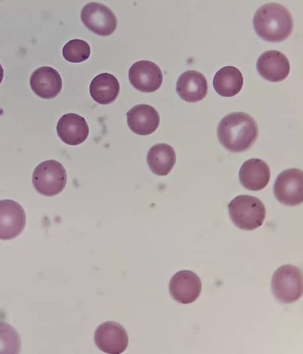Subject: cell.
Here are the masks:
<instances>
[{
	"instance_id": "obj_13",
	"label": "cell",
	"mask_w": 303,
	"mask_h": 354,
	"mask_svg": "<svg viewBox=\"0 0 303 354\" xmlns=\"http://www.w3.org/2000/svg\"><path fill=\"white\" fill-rule=\"evenodd\" d=\"M30 84L34 93L44 99L56 97L62 88L59 73L50 66H42L36 69L30 76Z\"/></svg>"
},
{
	"instance_id": "obj_12",
	"label": "cell",
	"mask_w": 303,
	"mask_h": 354,
	"mask_svg": "<svg viewBox=\"0 0 303 354\" xmlns=\"http://www.w3.org/2000/svg\"><path fill=\"white\" fill-rule=\"evenodd\" d=\"M257 70L264 79L276 82L284 80L290 71L287 57L278 50L263 53L257 61Z\"/></svg>"
},
{
	"instance_id": "obj_3",
	"label": "cell",
	"mask_w": 303,
	"mask_h": 354,
	"mask_svg": "<svg viewBox=\"0 0 303 354\" xmlns=\"http://www.w3.org/2000/svg\"><path fill=\"white\" fill-rule=\"evenodd\" d=\"M229 216L233 223L239 228L253 230L260 227L265 218L266 209L257 198L240 195L228 204Z\"/></svg>"
},
{
	"instance_id": "obj_16",
	"label": "cell",
	"mask_w": 303,
	"mask_h": 354,
	"mask_svg": "<svg viewBox=\"0 0 303 354\" xmlns=\"http://www.w3.org/2000/svg\"><path fill=\"white\" fill-rule=\"evenodd\" d=\"M239 177L241 184L247 189L259 191L269 182L271 171L268 165L262 160L251 158L240 167Z\"/></svg>"
},
{
	"instance_id": "obj_15",
	"label": "cell",
	"mask_w": 303,
	"mask_h": 354,
	"mask_svg": "<svg viewBox=\"0 0 303 354\" xmlns=\"http://www.w3.org/2000/svg\"><path fill=\"white\" fill-rule=\"evenodd\" d=\"M57 132L59 138L66 144L77 145L86 140L89 129L83 117L75 113H67L59 120Z\"/></svg>"
},
{
	"instance_id": "obj_8",
	"label": "cell",
	"mask_w": 303,
	"mask_h": 354,
	"mask_svg": "<svg viewBox=\"0 0 303 354\" xmlns=\"http://www.w3.org/2000/svg\"><path fill=\"white\" fill-rule=\"evenodd\" d=\"M97 346L109 354H119L127 348L128 335L124 328L115 322H106L100 324L94 336Z\"/></svg>"
},
{
	"instance_id": "obj_17",
	"label": "cell",
	"mask_w": 303,
	"mask_h": 354,
	"mask_svg": "<svg viewBox=\"0 0 303 354\" xmlns=\"http://www.w3.org/2000/svg\"><path fill=\"white\" fill-rule=\"evenodd\" d=\"M176 91L179 97L188 102L203 100L207 94L208 84L205 77L196 71H187L177 80Z\"/></svg>"
},
{
	"instance_id": "obj_4",
	"label": "cell",
	"mask_w": 303,
	"mask_h": 354,
	"mask_svg": "<svg viewBox=\"0 0 303 354\" xmlns=\"http://www.w3.org/2000/svg\"><path fill=\"white\" fill-rule=\"evenodd\" d=\"M302 273L292 265H284L273 273L271 289L275 298L282 303L297 301L302 295Z\"/></svg>"
},
{
	"instance_id": "obj_10",
	"label": "cell",
	"mask_w": 303,
	"mask_h": 354,
	"mask_svg": "<svg viewBox=\"0 0 303 354\" xmlns=\"http://www.w3.org/2000/svg\"><path fill=\"white\" fill-rule=\"evenodd\" d=\"M26 213L17 202L0 201V239L9 240L17 236L24 229Z\"/></svg>"
},
{
	"instance_id": "obj_22",
	"label": "cell",
	"mask_w": 303,
	"mask_h": 354,
	"mask_svg": "<svg viewBox=\"0 0 303 354\" xmlns=\"http://www.w3.org/2000/svg\"><path fill=\"white\" fill-rule=\"evenodd\" d=\"M62 53L63 57L72 63L82 62L86 60L90 54L89 44L81 39H72L65 44Z\"/></svg>"
},
{
	"instance_id": "obj_14",
	"label": "cell",
	"mask_w": 303,
	"mask_h": 354,
	"mask_svg": "<svg viewBox=\"0 0 303 354\" xmlns=\"http://www.w3.org/2000/svg\"><path fill=\"white\" fill-rule=\"evenodd\" d=\"M159 115L155 108L148 104H137L127 113L129 128L135 133L146 136L155 131L159 124Z\"/></svg>"
},
{
	"instance_id": "obj_11",
	"label": "cell",
	"mask_w": 303,
	"mask_h": 354,
	"mask_svg": "<svg viewBox=\"0 0 303 354\" xmlns=\"http://www.w3.org/2000/svg\"><path fill=\"white\" fill-rule=\"evenodd\" d=\"M202 282L199 277L190 270L175 273L169 283V292L173 298L184 304L195 301L200 295Z\"/></svg>"
},
{
	"instance_id": "obj_1",
	"label": "cell",
	"mask_w": 303,
	"mask_h": 354,
	"mask_svg": "<svg viewBox=\"0 0 303 354\" xmlns=\"http://www.w3.org/2000/svg\"><path fill=\"white\" fill-rule=\"evenodd\" d=\"M258 135L255 120L243 112H233L224 117L217 127L219 142L231 152L249 149Z\"/></svg>"
},
{
	"instance_id": "obj_23",
	"label": "cell",
	"mask_w": 303,
	"mask_h": 354,
	"mask_svg": "<svg viewBox=\"0 0 303 354\" xmlns=\"http://www.w3.org/2000/svg\"><path fill=\"white\" fill-rule=\"evenodd\" d=\"M3 78V69L0 64V84L2 82Z\"/></svg>"
},
{
	"instance_id": "obj_7",
	"label": "cell",
	"mask_w": 303,
	"mask_h": 354,
	"mask_svg": "<svg viewBox=\"0 0 303 354\" xmlns=\"http://www.w3.org/2000/svg\"><path fill=\"white\" fill-rule=\"evenodd\" d=\"M81 19L86 28L100 36H108L117 28L114 13L100 3L90 2L85 5L81 12Z\"/></svg>"
},
{
	"instance_id": "obj_20",
	"label": "cell",
	"mask_w": 303,
	"mask_h": 354,
	"mask_svg": "<svg viewBox=\"0 0 303 354\" xmlns=\"http://www.w3.org/2000/svg\"><path fill=\"white\" fill-rule=\"evenodd\" d=\"M119 92V84L117 78L110 73L97 75L90 85V94L99 104H108L117 98Z\"/></svg>"
},
{
	"instance_id": "obj_18",
	"label": "cell",
	"mask_w": 303,
	"mask_h": 354,
	"mask_svg": "<svg viewBox=\"0 0 303 354\" xmlns=\"http://www.w3.org/2000/svg\"><path fill=\"white\" fill-rule=\"evenodd\" d=\"M176 162L173 148L166 143L153 146L147 153V163L150 170L158 176H166L173 169Z\"/></svg>"
},
{
	"instance_id": "obj_21",
	"label": "cell",
	"mask_w": 303,
	"mask_h": 354,
	"mask_svg": "<svg viewBox=\"0 0 303 354\" xmlns=\"http://www.w3.org/2000/svg\"><path fill=\"white\" fill-rule=\"evenodd\" d=\"M21 339L17 330L10 324L0 322V353H19Z\"/></svg>"
},
{
	"instance_id": "obj_2",
	"label": "cell",
	"mask_w": 303,
	"mask_h": 354,
	"mask_svg": "<svg viewBox=\"0 0 303 354\" xmlns=\"http://www.w3.org/2000/svg\"><path fill=\"white\" fill-rule=\"evenodd\" d=\"M253 24L256 33L270 42H280L288 38L293 26L289 11L277 3H268L259 8Z\"/></svg>"
},
{
	"instance_id": "obj_5",
	"label": "cell",
	"mask_w": 303,
	"mask_h": 354,
	"mask_svg": "<svg viewBox=\"0 0 303 354\" xmlns=\"http://www.w3.org/2000/svg\"><path fill=\"white\" fill-rule=\"evenodd\" d=\"M67 175L63 166L55 160L41 162L35 169L32 184L41 194L52 196L59 194L65 187Z\"/></svg>"
},
{
	"instance_id": "obj_6",
	"label": "cell",
	"mask_w": 303,
	"mask_h": 354,
	"mask_svg": "<svg viewBox=\"0 0 303 354\" xmlns=\"http://www.w3.org/2000/svg\"><path fill=\"white\" fill-rule=\"evenodd\" d=\"M274 194L281 203L293 206L303 201V173L299 169H288L277 177L273 187Z\"/></svg>"
},
{
	"instance_id": "obj_9",
	"label": "cell",
	"mask_w": 303,
	"mask_h": 354,
	"mask_svg": "<svg viewBox=\"0 0 303 354\" xmlns=\"http://www.w3.org/2000/svg\"><path fill=\"white\" fill-rule=\"evenodd\" d=\"M128 77L136 89L145 93L154 92L159 89L163 80L159 67L148 60L134 63L129 69Z\"/></svg>"
},
{
	"instance_id": "obj_19",
	"label": "cell",
	"mask_w": 303,
	"mask_h": 354,
	"mask_svg": "<svg viewBox=\"0 0 303 354\" xmlns=\"http://www.w3.org/2000/svg\"><path fill=\"white\" fill-rule=\"evenodd\" d=\"M243 82L240 71L235 66H228L216 73L213 78V87L219 95L232 97L241 91Z\"/></svg>"
}]
</instances>
